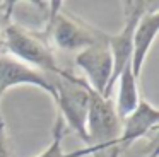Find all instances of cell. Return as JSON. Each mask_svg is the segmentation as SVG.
<instances>
[{
	"label": "cell",
	"mask_w": 159,
	"mask_h": 157,
	"mask_svg": "<svg viewBox=\"0 0 159 157\" xmlns=\"http://www.w3.org/2000/svg\"><path fill=\"white\" fill-rule=\"evenodd\" d=\"M5 50L17 61L48 75H58L63 70L58 65L45 33H36L21 24L11 22L5 27Z\"/></svg>",
	"instance_id": "obj_1"
},
{
	"label": "cell",
	"mask_w": 159,
	"mask_h": 157,
	"mask_svg": "<svg viewBox=\"0 0 159 157\" xmlns=\"http://www.w3.org/2000/svg\"><path fill=\"white\" fill-rule=\"evenodd\" d=\"M62 2L48 3V19H46L45 36L50 44L63 53H79L93 43H96L104 33L91 27L84 20L67 14L62 9Z\"/></svg>",
	"instance_id": "obj_2"
},
{
	"label": "cell",
	"mask_w": 159,
	"mask_h": 157,
	"mask_svg": "<svg viewBox=\"0 0 159 157\" xmlns=\"http://www.w3.org/2000/svg\"><path fill=\"white\" fill-rule=\"evenodd\" d=\"M50 80L55 87V102L58 106V114L86 142V118L91 87L84 78L74 75L65 68L58 75H53Z\"/></svg>",
	"instance_id": "obj_3"
},
{
	"label": "cell",
	"mask_w": 159,
	"mask_h": 157,
	"mask_svg": "<svg viewBox=\"0 0 159 157\" xmlns=\"http://www.w3.org/2000/svg\"><path fill=\"white\" fill-rule=\"evenodd\" d=\"M121 132V119L118 118L111 97H103L91 89L89 108L86 118V143L98 152L116 147Z\"/></svg>",
	"instance_id": "obj_4"
},
{
	"label": "cell",
	"mask_w": 159,
	"mask_h": 157,
	"mask_svg": "<svg viewBox=\"0 0 159 157\" xmlns=\"http://www.w3.org/2000/svg\"><path fill=\"white\" fill-rule=\"evenodd\" d=\"M75 65L84 74L86 84L96 94L111 97V77H113V58L108 46V34L104 33L96 43L75 55Z\"/></svg>",
	"instance_id": "obj_5"
},
{
	"label": "cell",
	"mask_w": 159,
	"mask_h": 157,
	"mask_svg": "<svg viewBox=\"0 0 159 157\" xmlns=\"http://www.w3.org/2000/svg\"><path fill=\"white\" fill-rule=\"evenodd\" d=\"M147 10L145 2H123V26L118 34H108V46L113 58V77H111V92L115 89L116 78L120 72L125 68V65L130 63L132 56V39L134 31L142 14Z\"/></svg>",
	"instance_id": "obj_6"
},
{
	"label": "cell",
	"mask_w": 159,
	"mask_h": 157,
	"mask_svg": "<svg viewBox=\"0 0 159 157\" xmlns=\"http://www.w3.org/2000/svg\"><path fill=\"white\" fill-rule=\"evenodd\" d=\"M157 31H159V7H152V9H147L142 14L134 31L130 67L135 78H140L142 68H144L147 55L156 41Z\"/></svg>",
	"instance_id": "obj_7"
},
{
	"label": "cell",
	"mask_w": 159,
	"mask_h": 157,
	"mask_svg": "<svg viewBox=\"0 0 159 157\" xmlns=\"http://www.w3.org/2000/svg\"><path fill=\"white\" fill-rule=\"evenodd\" d=\"M159 125V111L149 101L140 99L137 108L121 119V132L116 140V149L130 147L137 140L144 138L149 132H154Z\"/></svg>",
	"instance_id": "obj_8"
},
{
	"label": "cell",
	"mask_w": 159,
	"mask_h": 157,
	"mask_svg": "<svg viewBox=\"0 0 159 157\" xmlns=\"http://www.w3.org/2000/svg\"><path fill=\"white\" fill-rule=\"evenodd\" d=\"M139 78H135L134 72H132L130 63L125 65V68L120 72L116 78L115 87H118V94H116V101H115V109L120 119L127 118L140 102L139 97Z\"/></svg>",
	"instance_id": "obj_9"
},
{
	"label": "cell",
	"mask_w": 159,
	"mask_h": 157,
	"mask_svg": "<svg viewBox=\"0 0 159 157\" xmlns=\"http://www.w3.org/2000/svg\"><path fill=\"white\" fill-rule=\"evenodd\" d=\"M63 119L60 114H57L55 125H53V138L50 145L38 154L36 157H91V155H99L94 147H82L79 150H72V152H65L63 150Z\"/></svg>",
	"instance_id": "obj_10"
},
{
	"label": "cell",
	"mask_w": 159,
	"mask_h": 157,
	"mask_svg": "<svg viewBox=\"0 0 159 157\" xmlns=\"http://www.w3.org/2000/svg\"><path fill=\"white\" fill-rule=\"evenodd\" d=\"M16 2H0V56L5 51V27L12 20Z\"/></svg>",
	"instance_id": "obj_11"
},
{
	"label": "cell",
	"mask_w": 159,
	"mask_h": 157,
	"mask_svg": "<svg viewBox=\"0 0 159 157\" xmlns=\"http://www.w3.org/2000/svg\"><path fill=\"white\" fill-rule=\"evenodd\" d=\"M0 157H11V145H9V132L5 119L0 113Z\"/></svg>",
	"instance_id": "obj_12"
},
{
	"label": "cell",
	"mask_w": 159,
	"mask_h": 157,
	"mask_svg": "<svg viewBox=\"0 0 159 157\" xmlns=\"http://www.w3.org/2000/svg\"><path fill=\"white\" fill-rule=\"evenodd\" d=\"M118 154H120V150L115 147V149H111V155H110V157H118Z\"/></svg>",
	"instance_id": "obj_13"
},
{
	"label": "cell",
	"mask_w": 159,
	"mask_h": 157,
	"mask_svg": "<svg viewBox=\"0 0 159 157\" xmlns=\"http://www.w3.org/2000/svg\"><path fill=\"white\" fill-rule=\"evenodd\" d=\"M147 157H157V149H156V147H154V149H152V152L149 154Z\"/></svg>",
	"instance_id": "obj_14"
}]
</instances>
